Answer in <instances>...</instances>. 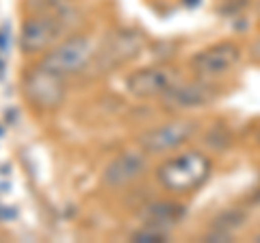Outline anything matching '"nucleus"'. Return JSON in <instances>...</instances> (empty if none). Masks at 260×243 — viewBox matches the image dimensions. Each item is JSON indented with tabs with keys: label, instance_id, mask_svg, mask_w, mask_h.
Wrapping results in <instances>:
<instances>
[{
	"label": "nucleus",
	"instance_id": "obj_2",
	"mask_svg": "<svg viewBox=\"0 0 260 243\" xmlns=\"http://www.w3.org/2000/svg\"><path fill=\"white\" fill-rule=\"evenodd\" d=\"M95 44L85 35H76L61 42L59 46H52L46 52L42 66L56 72L61 76H74L91 68V61L95 56Z\"/></svg>",
	"mask_w": 260,
	"mask_h": 243
},
{
	"label": "nucleus",
	"instance_id": "obj_14",
	"mask_svg": "<svg viewBox=\"0 0 260 243\" xmlns=\"http://www.w3.org/2000/svg\"><path fill=\"white\" fill-rule=\"evenodd\" d=\"M133 241H137V243H160V241H167V232L145 226L143 230L133 234Z\"/></svg>",
	"mask_w": 260,
	"mask_h": 243
},
{
	"label": "nucleus",
	"instance_id": "obj_10",
	"mask_svg": "<svg viewBox=\"0 0 260 243\" xmlns=\"http://www.w3.org/2000/svg\"><path fill=\"white\" fill-rule=\"evenodd\" d=\"M145 172V159L137 152H121L111 163L104 167L102 183L111 189H119L126 185L135 183L137 178H141Z\"/></svg>",
	"mask_w": 260,
	"mask_h": 243
},
{
	"label": "nucleus",
	"instance_id": "obj_4",
	"mask_svg": "<svg viewBox=\"0 0 260 243\" xmlns=\"http://www.w3.org/2000/svg\"><path fill=\"white\" fill-rule=\"evenodd\" d=\"M24 96L39 111H54L65 100V76L44 66L32 68L24 76Z\"/></svg>",
	"mask_w": 260,
	"mask_h": 243
},
{
	"label": "nucleus",
	"instance_id": "obj_1",
	"mask_svg": "<svg viewBox=\"0 0 260 243\" xmlns=\"http://www.w3.org/2000/svg\"><path fill=\"white\" fill-rule=\"evenodd\" d=\"M210 172H213L210 159L198 150H191V152H184V155L167 159L158 167L156 178L162 187L169 191L189 193V191L200 189L208 180Z\"/></svg>",
	"mask_w": 260,
	"mask_h": 243
},
{
	"label": "nucleus",
	"instance_id": "obj_5",
	"mask_svg": "<svg viewBox=\"0 0 260 243\" xmlns=\"http://www.w3.org/2000/svg\"><path fill=\"white\" fill-rule=\"evenodd\" d=\"M68 28H70V24L61 18L46 15V13H32L22 24V33H20L22 50L30 54L50 50Z\"/></svg>",
	"mask_w": 260,
	"mask_h": 243
},
{
	"label": "nucleus",
	"instance_id": "obj_15",
	"mask_svg": "<svg viewBox=\"0 0 260 243\" xmlns=\"http://www.w3.org/2000/svg\"><path fill=\"white\" fill-rule=\"evenodd\" d=\"M258 143H260V133H258Z\"/></svg>",
	"mask_w": 260,
	"mask_h": 243
},
{
	"label": "nucleus",
	"instance_id": "obj_11",
	"mask_svg": "<svg viewBox=\"0 0 260 243\" xmlns=\"http://www.w3.org/2000/svg\"><path fill=\"white\" fill-rule=\"evenodd\" d=\"M182 215H184V206L174 204V202L154 204L148 213H145V220H148V224H145V226L165 232V228H172V226H176V222L180 220Z\"/></svg>",
	"mask_w": 260,
	"mask_h": 243
},
{
	"label": "nucleus",
	"instance_id": "obj_3",
	"mask_svg": "<svg viewBox=\"0 0 260 243\" xmlns=\"http://www.w3.org/2000/svg\"><path fill=\"white\" fill-rule=\"evenodd\" d=\"M145 48V37L139 31H115L102 42L100 48H95V56L91 66L98 72H111L119 66H126L137 59Z\"/></svg>",
	"mask_w": 260,
	"mask_h": 243
},
{
	"label": "nucleus",
	"instance_id": "obj_13",
	"mask_svg": "<svg viewBox=\"0 0 260 243\" xmlns=\"http://www.w3.org/2000/svg\"><path fill=\"white\" fill-rule=\"evenodd\" d=\"M28 7L32 13H46L61 18L68 24L74 22L76 15V0H28Z\"/></svg>",
	"mask_w": 260,
	"mask_h": 243
},
{
	"label": "nucleus",
	"instance_id": "obj_6",
	"mask_svg": "<svg viewBox=\"0 0 260 243\" xmlns=\"http://www.w3.org/2000/svg\"><path fill=\"white\" fill-rule=\"evenodd\" d=\"M241 61V48L234 42H219L215 46L204 48L202 52L193 54L191 70L202 80L219 78L232 72Z\"/></svg>",
	"mask_w": 260,
	"mask_h": 243
},
{
	"label": "nucleus",
	"instance_id": "obj_9",
	"mask_svg": "<svg viewBox=\"0 0 260 243\" xmlns=\"http://www.w3.org/2000/svg\"><path fill=\"white\" fill-rule=\"evenodd\" d=\"M162 98V107L172 109V111H186V109H198L206 107L210 100L215 98V89L204 80H195V83H174L167 89Z\"/></svg>",
	"mask_w": 260,
	"mask_h": 243
},
{
	"label": "nucleus",
	"instance_id": "obj_7",
	"mask_svg": "<svg viewBox=\"0 0 260 243\" xmlns=\"http://www.w3.org/2000/svg\"><path fill=\"white\" fill-rule=\"evenodd\" d=\"M193 133H195V124L191 119L167 122V124H160L148 133H143L139 137V145L148 155H162V152L176 150L178 145L189 141Z\"/></svg>",
	"mask_w": 260,
	"mask_h": 243
},
{
	"label": "nucleus",
	"instance_id": "obj_12",
	"mask_svg": "<svg viewBox=\"0 0 260 243\" xmlns=\"http://www.w3.org/2000/svg\"><path fill=\"white\" fill-rule=\"evenodd\" d=\"M245 210H239V208H230L225 210V213H221L217 217V220L213 222V230H210L208 234V241H228L234 234V230H239L243 224H245Z\"/></svg>",
	"mask_w": 260,
	"mask_h": 243
},
{
	"label": "nucleus",
	"instance_id": "obj_8",
	"mask_svg": "<svg viewBox=\"0 0 260 243\" xmlns=\"http://www.w3.org/2000/svg\"><path fill=\"white\" fill-rule=\"evenodd\" d=\"M174 83H178V74L172 68H141L135 70L126 80V89L130 96L141 100L160 98Z\"/></svg>",
	"mask_w": 260,
	"mask_h": 243
}]
</instances>
